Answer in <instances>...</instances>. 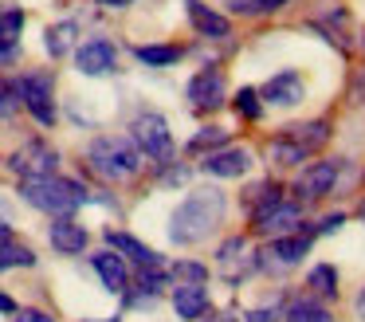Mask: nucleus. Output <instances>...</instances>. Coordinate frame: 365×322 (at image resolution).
I'll list each match as a JSON object with an SVG mask.
<instances>
[{
  "mask_svg": "<svg viewBox=\"0 0 365 322\" xmlns=\"http://www.w3.org/2000/svg\"><path fill=\"white\" fill-rule=\"evenodd\" d=\"M224 212H228V196H224L220 188H212V185L192 188V193L177 204L173 216H169V240H173L177 248H192V243L208 240V236L224 224Z\"/></svg>",
  "mask_w": 365,
  "mask_h": 322,
  "instance_id": "nucleus-1",
  "label": "nucleus"
},
{
  "mask_svg": "<svg viewBox=\"0 0 365 322\" xmlns=\"http://www.w3.org/2000/svg\"><path fill=\"white\" fill-rule=\"evenodd\" d=\"M20 201L32 204V208H40V212H48V216H75L83 204L95 201V193H91L83 181L51 173V177L20 181Z\"/></svg>",
  "mask_w": 365,
  "mask_h": 322,
  "instance_id": "nucleus-2",
  "label": "nucleus"
},
{
  "mask_svg": "<svg viewBox=\"0 0 365 322\" xmlns=\"http://www.w3.org/2000/svg\"><path fill=\"white\" fill-rule=\"evenodd\" d=\"M145 157L138 154V146L122 134H98L87 146V169L95 177L110 181V185H122V181H134L142 173Z\"/></svg>",
  "mask_w": 365,
  "mask_h": 322,
  "instance_id": "nucleus-3",
  "label": "nucleus"
},
{
  "mask_svg": "<svg viewBox=\"0 0 365 322\" xmlns=\"http://www.w3.org/2000/svg\"><path fill=\"white\" fill-rule=\"evenodd\" d=\"M16 86V99L28 114L40 126H56L59 110H56V75L51 71H24V75L12 79Z\"/></svg>",
  "mask_w": 365,
  "mask_h": 322,
  "instance_id": "nucleus-4",
  "label": "nucleus"
},
{
  "mask_svg": "<svg viewBox=\"0 0 365 322\" xmlns=\"http://www.w3.org/2000/svg\"><path fill=\"white\" fill-rule=\"evenodd\" d=\"M130 141L138 146V154L150 157L153 165H169L173 161V134H169V122L158 114V110H142L130 122Z\"/></svg>",
  "mask_w": 365,
  "mask_h": 322,
  "instance_id": "nucleus-5",
  "label": "nucleus"
},
{
  "mask_svg": "<svg viewBox=\"0 0 365 322\" xmlns=\"http://www.w3.org/2000/svg\"><path fill=\"white\" fill-rule=\"evenodd\" d=\"M9 169L16 173L20 181L51 177V173H59V149L43 138H28L24 146H16L9 154Z\"/></svg>",
  "mask_w": 365,
  "mask_h": 322,
  "instance_id": "nucleus-6",
  "label": "nucleus"
},
{
  "mask_svg": "<svg viewBox=\"0 0 365 322\" xmlns=\"http://www.w3.org/2000/svg\"><path fill=\"white\" fill-rule=\"evenodd\" d=\"M71 55H75V71L87 75V79H103V75H114V71H118V47L103 36L79 44Z\"/></svg>",
  "mask_w": 365,
  "mask_h": 322,
  "instance_id": "nucleus-7",
  "label": "nucleus"
},
{
  "mask_svg": "<svg viewBox=\"0 0 365 322\" xmlns=\"http://www.w3.org/2000/svg\"><path fill=\"white\" fill-rule=\"evenodd\" d=\"M185 94H189V106L200 110V114H208V110L224 106V99H228V83H224V71L220 67H205L197 71V75L189 79V86H185Z\"/></svg>",
  "mask_w": 365,
  "mask_h": 322,
  "instance_id": "nucleus-8",
  "label": "nucleus"
},
{
  "mask_svg": "<svg viewBox=\"0 0 365 322\" xmlns=\"http://www.w3.org/2000/svg\"><path fill=\"white\" fill-rule=\"evenodd\" d=\"M310 251V236L302 232H291V236H275L271 240L267 251H259L263 259H255V267H263V271H283V267H294L302 263V256Z\"/></svg>",
  "mask_w": 365,
  "mask_h": 322,
  "instance_id": "nucleus-9",
  "label": "nucleus"
},
{
  "mask_svg": "<svg viewBox=\"0 0 365 322\" xmlns=\"http://www.w3.org/2000/svg\"><path fill=\"white\" fill-rule=\"evenodd\" d=\"M338 173H341V161H314V165H307V169L299 173V181H294L299 201H322V196H330L334 185H338Z\"/></svg>",
  "mask_w": 365,
  "mask_h": 322,
  "instance_id": "nucleus-10",
  "label": "nucleus"
},
{
  "mask_svg": "<svg viewBox=\"0 0 365 322\" xmlns=\"http://www.w3.org/2000/svg\"><path fill=\"white\" fill-rule=\"evenodd\" d=\"M302 228V204L299 201H279L275 208H267L263 216H255L252 220V232L255 236H291V232H299Z\"/></svg>",
  "mask_w": 365,
  "mask_h": 322,
  "instance_id": "nucleus-11",
  "label": "nucleus"
},
{
  "mask_svg": "<svg viewBox=\"0 0 365 322\" xmlns=\"http://www.w3.org/2000/svg\"><path fill=\"white\" fill-rule=\"evenodd\" d=\"M48 243L56 256H83L91 243V232L75 216H51L48 224Z\"/></svg>",
  "mask_w": 365,
  "mask_h": 322,
  "instance_id": "nucleus-12",
  "label": "nucleus"
},
{
  "mask_svg": "<svg viewBox=\"0 0 365 322\" xmlns=\"http://www.w3.org/2000/svg\"><path fill=\"white\" fill-rule=\"evenodd\" d=\"M103 240H106V248L118 251V256L126 259V263H134L138 271H153V267H165V263H161V256L150 248V243H142L138 236H130V232H114V228H110V232H106Z\"/></svg>",
  "mask_w": 365,
  "mask_h": 322,
  "instance_id": "nucleus-13",
  "label": "nucleus"
},
{
  "mask_svg": "<svg viewBox=\"0 0 365 322\" xmlns=\"http://www.w3.org/2000/svg\"><path fill=\"white\" fill-rule=\"evenodd\" d=\"M91 267H95V275L103 279V287L110 291V295H126L130 291V263L118 256V251L103 248L91 256Z\"/></svg>",
  "mask_w": 365,
  "mask_h": 322,
  "instance_id": "nucleus-14",
  "label": "nucleus"
},
{
  "mask_svg": "<svg viewBox=\"0 0 365 322\" xmlns=\"http://www.w3.org/2000/svg\"><path fill=\"white\" fill-rule=\"evenodd\" d=\"M302 75L299 71H279V75H271L267 83L259 86V99L267 102V106H294V102L302 99Z\"/></svg>",
  "mask_w": 365,
  "mask_h": 322,
  "instance_id": "nucleus-15",
  "label": "nucleus"
},
{
  "mask_svg": "<svg viewBox=\"0 0 365 322\" xmlns=\"http://www.w3.org/2000/svg\"><path fill=\"white\" fill-rule=\"evenodd\" d=\"M181 4H185V12H189V24L197 28V36H205V39H228L232 36L228 16L208 8L205 0H181Z\"/></svg>",
  "mask_w": 365,
  "mask_h": 322,
  "instance_id": "nucleus-16",
  "label": "nucleus"
},
{
  "mask_svg": "<svg viewBox=\"0 0 365 322\" xmlns=\"http://www.w3.org/2000/svg\"><path fill=\"white\" fill-rule=\"evenodd\" d=\"M208 291L205 283H177L173 287V311L181 322H200L208 314Z\"/></svg>",
  "mask_w": 365,
  "mask_h": 322,
  "instance_id": "nucleus-17",
  "label": "nucleus"
},
{
  "mask_svg": "<svg viewBox=\"0 0 365 322\" xmlns=\"http://www.w3.org/2000/svg\"><path fill=\"white\" fill-rule=\"evenodd\" d=\"M200 169L208 173V177H244L247 169H252V154L247 149H212V154H205V161H200Z\"/></svg>",
  "mask_w": 365,
  "mask_h": 322,
  "instance_id": "nucleus-18",
  "label": "nucleus"
},
{
  "mask_svg": "<svg viewBox=\"0 0 365 322\" xmlns=\"http://www.w3.org/2000/svg\"><path fill=\"white\" fill-rule=\"evenodd\" d=\"M287 138H291L294 141V146H299L302 149V154H318V149H322L326 146V141H330V122H326V118H314V122H294V126H287Z\"/></svg>",
  "mask_w": 365,
  "mask_h": 322,
  "instance_id": "nucleus-19",
  "label": "nucleus"
},
{
  "mask_svg": "<svg viewBox=\"0 0 365 322\" xmlns=\"http://www.w3.org/2000/svg\"><path fill=\"white\" fill-rule=\"evenodd\" d=\"M216 263H220V271H224V279H228V283H236V263L244 267L247 275L255 271V259L247 256V240H244V236H228V240L220 243V251H216Z\"/></svg>",
  "mask_w": 365,
  "mask_h": 322,
  "instance_id": "nucleus-20",
  "label": "nucleus"
},
{
  "mask_svg": "<svg viewBox=\"0 0 365 322\" xmlns=\"http://www.w3.org/2000/svg\"><path fill=\"white\" fill-rule=\"evenodd\" d=\"M75 39H79V24L75 20H59L43 31V47H48L51 59H67L75 51Z\"/></svg>",
  "mask_w": 365,
  "mask_h": 322,
  "instance_id": "nucleus-21",
  "label": "nucleus"
},
{
  "mask_svg": "<svg viewBox=\"0 0 365 322\" xmlns=\"http://www.w3.org/2000/svg\"><path fill=\"white\" fill-rule=\"evenodd\" d=\"M279 201H283V185H275V181H259V185H252L244 193V204H247V212H252V220L263 216L267 208H275Z\"/></svg>",
  "mask_w": 365,
  "mask_h": 322,
  "instance_id": "nucleus-22",
  "label": "nucleus"
},
{
  "mask_svg": "<svg viewBox=\"0 0 365 322\" xmlns=\"http://www.w3.org/2000/svg\"><path fill=\"white\" fill-rule=\"evenodd\" d=\"M181 55H185V47H177V44H138L134 47V59L145 63V67H173Z\"/></svg>",
  "mask_w": 365,
  "mask_h": 322,
  "instance_id": "nucleus-23",
  "label": "nucleus"
},
{
  "mask_svg": "<svg viewBox=\"0 0 365 322\" xmlns=\"http://www.w3.org/2000/svg\"><path fill=\"white\" fill-rule=\"evenodd\" d=\"M263 154H267V161H271V165H279V169H291V165H302V161H307V154H302V149L294 146L291 138H287V134L271 138Z\"/></svg>",
  "mask_w": 365,
  "mask_h": 322,
  "instance_id": "nucleus-24",
  "label": "nucleus"
},
{
  "mask_svg": "<svg viewBox=\"0 0 365 322\" xmlns=\"http://www.w3.org/2000/svg\"><path fill=\"white\" fill-rule=\"evenodd\" d=\"M12 267H36V251L20 243L16 236L0 240V271H12Z\"/></svg>",
  "mask_w": 365,
  "mask_h": 322,
  "instance_id": "nucleus-25",
  "label": "nucleus"
},
{
  "mask_svg": "<svg viewBox=\"0 0 365 322\" xmlns=\"http://www.w3.org/2000/svg\"><path fill=\"white\" fill-rule=\"evenodd\" d=\"M307 287H310V295H314V298H338V271H334V263L310 267Z\"/></svg>",
  "mask_w": 365,
  "mask_h": 322,
  "instance_id": "nucleus-26",
  "label": "nucleus"
},
{
  "mask_svg": "<svg viewBox=\"0 0 365 322\" xmlns=\"http://www.w3.org/2000/svg\"><path fill=\"white\" fill-rule=\"evenodd\" d=\"M283 322H334V314L326 311L318 298H294V303L287 306Z\"/></svg>",
  "mask_w": 365,
  "mask_h": 322,
  "instance_id": "nucleus-27",
  "label": "nucleus"
},
{
  "mask_svg": "<svg viewBox=\"0 0 365 322\" xmlns=\"http://www.w3.org/2000/svg\"><path fill=\"white\" fill-rule=\"evenodd\" d=\"M24 8H0V44L4 47H20V31H24Z\"/></svg>",
  "mask_w": 365,
  "mask_h": 322,
  "instance_id": "nucleus-28",
  "label": "nucleus"
},
{
  "mask_svg": "<svg viewBox=\"0 0 365 322\" xmlns=\"http://www.w3.org/2000/svg\"><path fill=\"white\" fill-rule=\"evenodd\" d=\"M224 141H228V130H224V126H205V130H197L189 138V154H212V149H220Z\"/></svg>",
  "mask_w": 365,
  "mask_h": 322,
  "instance_id": "nucleus-29",
  "label": "nucleus"
},
{
  "mask_svg": "<svg viewBox=\"0 0 365 322\" xmlns=\"http://www.w3.org/2000/svg\"><path fill=\"white\" fill-rule=\"evenodd\" d=\"M169 279L173 283H208V267L197 263V259H177L169 267Z\"/></svg>",
  "mask_w": 365,
  "mask_h": 322,
  "instance_id": "nucleus-30",
  "label": "nucleus"
},
{
  "mask_svg": "<svg viewBox=\"0 0 365 322\" xmlns=\"http://www.w3.org/2000/svg\"><path fill=\"white\" fill-rule=\"evenodd\" d=\"M232 106H236V114H244L247 122H255V118L263 114V99H259V91H255V86H240V94H236V102H232Z\"/></svg>",
  "mask_w": 365,
  "mask_h": 322,
  "instance_id": "nucleus-31",
  "label": "nucleus"
},
{
  "mask_svg": "<svg viewBox=\"0 0 365 322\" xmlns=\"http://www.w3.org/2000/svg\"><path fill=\"white\" fill-rule=\"evenodd\" d=\"M20 110V99H16V86H12L9 75H0V122H9V118H16Z\"/></svg>",
  "mask_w": 365,
  "mask_h": 322,
  "instance_id": "nucleus-32",
  "label": "nucleus"
},
{
  "mask_svg": "<svg viewBox=\"0 0 365 322\" xmlns=\"http://www.w3.org/2000/svg\"><path fill=\"white\" fill-rule=\"evenodd\" d=\"M12 322H56V318H51L48 311H36V306H16Z\"/></svg>",
  "mask_w": 365,
  "mask_h": 322,
  "instance_id": "nucleus-33",
  "label": "nucleus"
},
{
  "mask_svg": "<svg viewBox=\"0 0 365 322\" xmlns=\"http://www.w3.org/2000/svg\"><path fill=\"white\" fill-rule=\"evenodd\" d=\"M279 306H259V311H247V322H279Z\"/></svg>",
  "mask_w": 365,
  "mask_h": 322,
  "instance_id": "nucleus-34",
  "label": "nucleus"
},
{
  "mask_svg": "<svg viewBox=\"0 0 365 322\" xmlns=\"http://www.w3.org/2000/svg\"><path fill=\"white\" fill-rule=\"evenodd\" d=\"M20 59V47H4L0 44V67H9V63H16Z\"/></svg>",
  "mask_w": 365,
  "mask_h": 322,
  "instance_id": "nucleus-35",
  "label": "nucleus"
},
{
  "mask_svg": "<svg viewBox=\"0 0 365 322\" xmlns=\"http://www.w3.org/2000/svg\"><path fill=\"white\" fill-rule=\"evenodd\" d=\"M252 4H255V12H279L287 0H252Z\"/></svg>",
  "mask_w": 365,
  "mask_h": 322,
  "instance_id": "nucleus-36",
  "label": "nucleus"
},
{
  "mask_svg": "<svg viewBox=\"0 0 365 322\" xmlns=\"http://www.w3.org/2000/svg\"><path fill=\"white\" fill-rule=\"evenodd\" d=\"M228 4H232V12H244V16H259V12H255V4H252V0H228Z\"/></svg>",
  "mask_w": 365,
  "mask_h": 322,
  "instance_id": "nucleus-37",
  "label": "nucleus"
},
{
  "mask_svg": "<svg viewBox=\"0 0 365 322\" xmlns=\"http://www.w3.org/2000/svg\"><path fill=\"white\" fill-rule=\"evenodd\" d=\"M0 314H9V318L16 314V298H12V295H4V291H0Z\"/></svg>",
  "mask_w": 365,
  "mask_h": 322,
  "instance_id": "nucleus-38",
  "label": "nucleus"
},
{
  "mask_svg": "<svg viewBox=\"0 0 365 322\" xmlns=\"http://www.w3.org/2000/svg\"><path fill=\"white\" fill-rule=\"evenodd\" d=\"M98 8H110V12H122V8H130L134 0H95Z\"/></svg>",
  "mask_w": 365,
  "mask_h": 322,
  "instance_id": "nucleus-39",
  "label": "nucleus"
},
{
  "mask_svg": "<svg viewBox=\"0 0 365 322\" xmlns=\"http://www.w3.org/2000/svg\"><path fill=\"white\" fill-rule=\"evenodd\" d=\"M200 322H205V318H200ZM208 322H240V318H236V314H228V311H224V314H212Z\"/></svg>",
  "mask_w": 365,
  "mask_h": 322,
  "instance_id": "nucleus-40",
  "label": "nucleus"
},
{
  "mask_svg": "<svg viewBox=\"0 0 365 322\" xmlns=\"http://www.w3.org/2000/svg\"><path fill=\"white\" fill-rule=\"evenodd\" d=\"M357 318L365 322V291H361V295H357Z\"/></svg>",
  "mask_w": 365,
  "mask_h": 322,
  "instance_id": "nucleus-41",
  "label": "nucleus"
},
{
  "mask_svg": "<svg viewBox=\"0 0 365 322\" xmlns=\"http://www.w3.org/2000/svg\"><path fill=\"white\" fill-rule=\"evenodd\" d=\"M9 236H12V224L9 220H0V240H9Z\"/></svg>",
  "mask_w": 365,
  "mask_h": 322,
  "instance_id": "nucleus-42",
  "label": "nucleus"
},
{
  "mask_svg": "<svg viewBox=\"0 0 365 322\" xmlns=\"http://www.w3.org/2000/svg\"><path fill=\"white\" fill-rule=\"evenodd\" d=\"M103 322H118V318H103Z\"/></svg>",
  "mask_w": 365,
  "mask_h": 322,
  "instance_id": "nucleus-43",
  "label": "nucleus"
}]
</instances>
